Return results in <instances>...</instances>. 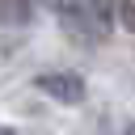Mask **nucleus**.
I'll return each mask as SVG.
<instances>
[{
	"label": "nucleus",
	"instance_id": "nucleus-2",
	"mask_svg": "<svg viewBox=\"0 0 135 135\" xmlns=\"http://www.w3.org/2000/svg\"><path fill=\"white\" fill-rule=\"evenodd\" d=\"M34 89H38L46 101H55V105H80V101L89 97L84 76L72 72V68H46V72H38V76H34Z\"/></svg>",
	"mask_w": 135,
	"mask_h": 135
},
{
	"label": "nucleus",
	"instance_id": "nucleus-1",
	"mask_svg": "<svg viewBox=\"0 0 135 135\" xmlns=\"http://www.w3.org/2000/svg\"><path fill=\"white\" fill-rule=\"evenodd\" d=\"M51 17L59 21L63 38L76 42V46H84V51L105 46L110 30L118 25L110 0H59V4H51Z\"/></svg>",
	"mask_w": 135,
	"mask_h": 135
},
{
	"label": "nucleus",
	"instance_id": "nucleus-3",
	"mask_svg": "<svg viewBox=\"0 0 135 135\" xmlns=\"http://www.w3.org/2000/svg\"><path fill=\"white\" fill-rule=\"evenodd\" d=\"M114 17H118V25H122L127 34H135V0H122V4H114Z\"/></svg>",
	"mask_w": 135,
	"mask_h": 135
},
{
	"label": "nucleus",
	"instance_id": "nucleus-4",
	"mask_svg": "<svg viewBox=\"0 0 135 135\" xmlns=\"http://www.w3.org/2000/svg\"><path fill=\"white\" fill-rule=\"evenodd\" d=\"M0 135H17V131H13V127H4V122H0Z\"/></svg>",
	"mask_w": 135,
	"mask_h": 135
}]
</instances>
